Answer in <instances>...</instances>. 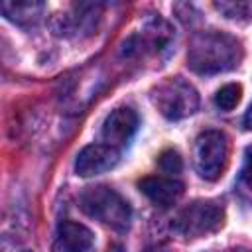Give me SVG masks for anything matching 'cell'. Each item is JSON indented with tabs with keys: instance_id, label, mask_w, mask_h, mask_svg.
Here are the masks:
<instances>
[{
	"instance_id": "6da1fadb",
	"label": "cell",
	"mask_w": 252,
	"mask_h": 252,
	"mask_svg": "<svg viewBox=\"0 0 252 252\" xmlns=\"http://www.w3.org/2000/svg\"><path fill=\"white\" fill-rule=\"evenodd\" d=\"M242 57L240 41L224 32H203L193 37L187 65L199 75L222 73L238 65Z\"/></svg>"
},
{
	"instance_id": "7a4b0ae2",
	"label": "cell",
	"mask_w": 252,
	"mask_h": 252,
	"mask_svg": "<svg viewBox=\"0 0 252 252\" xmlns=\"http://www.w3.org/2000/svg\"><path fill=\"white\" fill-rule=\"evenodd\" d=\"M79 207L91 219H96L98 222L118 232H124L132 220V209L128 201L120 193H116L112 187H106V185L85 189L79 197Z\"/></svg>"
},
{
	"instance_id": "3957f363",
	"label": "cell",
	"mask_w": 252,
	"mask_h": 252,
	"mask_svg": "<svg viewBox=\"0 0 252 252\" xmlns=\"http://www.w3.org/2000/svg\"><path fill=\"white\" fill-rule=\"evenodd\" d=\"M224 222V207L219 201H193L171 220V230L183 238H201L219 230Z\"/></svg>"
},
{
	"instance_id": "277c9868",
	"label": "cell",
	"mask_w": 252,
	"mask_h": 252,
	"mask_svg": "<svg viewBox=\"0 0 252 252\" xmlns=\"http://www.w3.org/2000/svg\"><path fill=\"white\" fill-rule=\"evenodd\" d=\"M152 100L156 108L169 120H179L191 116L199 106V94L183 79H169L152 91Z\"/></svg>"
},
{
	"instance_id": "5b68a950",
	"label": "cell",
	"mask_w": 252,
	"mask_h": 252,
	"mask_svg": "<svg viewBox=\"0 0 252 252\" xmlns=\"http://www.w3.org/2000/svg\"><path fill=\"white\" fill-rule=\"evenodd\" d=\"M193 161L199 175L207 181H215L222 175L228 161V140L219 130L203 132L193 150Z\"/></svg>"
},
{
	"instance_id": "8992f818",
	"label": "cell",
	"mask_w": 252,
	"mask_h": 252,
	"mask_svg": "<svg viewBox=\"0 0 252 252\" xmlns=\"http://www.w3.org/2000/svg\"><path fill=\"white\" fill-rule=\"evenodd\" d=\"M120 159V152L108 144H91L83 148L75 161V171L83 177L98 175L112 169Z\"/></svg>"
},
{
	"instance_id": "52a82bcc",
	"label": "cell",
	"mask_w": 252,
	"mask_h": 252,
	"mask_svg": "<svg viewBox=\"0 0 252 252\" xmlns=\"http://www.w3.org/2000/svg\"><path fill=\"white\" fill-rule=\"evenodd\" d=\"M136 128H138V114L128 106H120L106 116L102 124V138L108 146L118 150L132 140Z\"/></svg>"
},
{
	"instance_id": "ba28073f",
	"label": "cell",
	"mask_w": 252,
	"mask_h": 252,
	"mask_svg": "<svg viewBox=\"0 0 252 252\" xmlns=\"http://www.w3.org/2000/svg\"><path fill=\"white\" fill-rule=\"evenodd\" d=\"M53 252H94L93 232L73 220H63L57 226Z\"/></svg>"
},
{
	"instance_id": "9c48e42d",
	"label": "cell",
	"mask_w": 252,
	"mask_h": 252,
	"mask_svg": "<svg viewBox=\"0 0 252 252\" xmlns=\"http://www.w3.org/2000/svg\"><path fill=\"white\" fill-rule=\"evenodd\" d=\"M138 187L158 207H171L183 195V183L165 175H148L138 181Z\"/></svg>"
},
{
	"instance_id": "30bf717a",
	"label": "cell",
	"mask_w": 252,
	"mask_h": 252,
	"mask_svg": "<svg viewBox=\"0 0 252 252\" xmlns=\"http://www.w3.org/2000/svg\"><path fill=\"white\" fill-rule=\"evenodd\" d=\"M171 28L167 22H163L161 18H154L152 22H148L146 30L142 32V37H132L134 41H138L136 49L142 51V49H148L152 53H159L163 51L169 41H171Z\"/></svg>"
},
{
	"instance_id": "8fae6325",
	"label": "cell",
	"mask_w": 252,
	"mask_h": 252,
	"mask_svg": "<svg viewBox=\"0 0 252 252\" xmlns=\"http://www.w3.org/2000/svg\"><path fill=\"white\" fill-rule=\"evenodd\" d=\"M2 14L20 26L35 24L43 14L41 2H2Z\"/></svg>"
},
{
	"instance_id": "7c38bea8",
	"label": "cell",
	"mask_w": 252,
	"mask_h": 252,
	"mask_svg": "<svg viewBox=\"0 0 252 252\" xmlns=\"http://www.w3.org/2000/svg\"><path fill=\"white\" fill-rule=\"evenodd\" d=\"M240 96H242V87L236 85V83H228V85H224L217 91L215 104L220 110H232L240 102Z\"/></svg>"
},
{
	"instance_id": "4fadbf2b",
	"label": "cell",
	"mask_w": 252,
	"mask_h": 252,
	"mask_svg": "<svg viewBox=\"0 0 252 252\" xmlns=\"http://www.w3.org/2000/svg\"><path fill=\"white\" fill-rule=\"evenodd\" d=\"M158 163H159V169H161L163 173H171V175H175V173H179V171L183 169L181 156H179L175 150H165V152H161Z\"/></svg>"
},
{
	"instance_id": "5bb4252c",
	"label": "cell",
	"mask_w": 252,
	"mask_h": 252,
	"mask_svg": "<svg viewBox=\"0 0 252 252\" xmlns=\"http://www.w3.org/2000/svg\"><path fill=\"white\" fill-rule=\"evenodd\" d=\"M242 181L252 189V154H250V158H248L246 163H244V169H242Z\"/></svg>"
},
{
	"instance_id": "9a60e30c",
	"label": "cell",
	"mask_w": 252,
	"mask_h": 252,
	"mask_svg": "<svg viewBox=\"0 0 252 252\" xmlns=\"http://www.w3.org/2000/svg\"><path fill=\"white\" fill-rule=\"evenodd\" d=\"M244 126L252 130V104H250V108H248L246 114H244Z\"/></svg>"
},
{
	"instance_id": "2e32d148",
	"label": "cell",
	"mask_w": 252,
	"mask_h": 252,
	"mask_svg": "<svg viewBox=\"0 0 252 252\" xmlns=\"http://www.w3.org/2000/svg\"><path fill=\"white\" fill-rule=\"evenodd\" d=\"M222 252H252V250H246V248H228V250H222Z\"/></svg>"
},
{
	"instance_id": "e0dca14e",
	"label": "cell",
	"mask_w": 252,
	"mask_h": 252,
	"mask_svg": "<svg viewBox=\"0 0 252 252\" xmlns=\"http://www.w3.org/2000/svg\"><path fill=\"white\" fill-rule=\"evenodd\" d=\"M108 252H122V248H120L118 244H112V246L108 248Z\"/></svg>"
},
{
	"instance_id": "ac0fdd59",
	"label": "cell",
	"mask_w": 252,
	"mask_h": 252,
	"mask_svg": "<svg viewBox=\"0 0 252 252\" xmlns=\"http://www.w3.org/2000/svg\"><path fill=\"white\" fill-rule=\"evenodd\" d=\"M24 252H32V250H24Z\"/></svg>"
},
{
	"instance_id": "d6986e66",
	"label": "cell",
	"mask_w": 252,
	"mask_h": 252,
	"mask_svg": "<svg viewBox=\"0 0 252 252\" xmlns=\"http://www.w3.org/2000/svg\"><path fill=\"white\" fill-rule=\"evenodd\" d=\"M158 252H159V250H158Z\"/></svg>"
}]
</instances>
